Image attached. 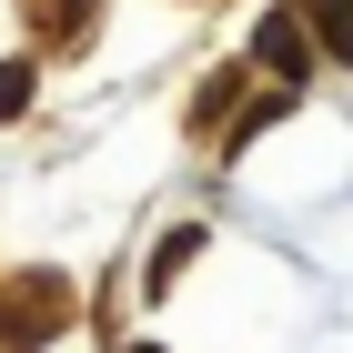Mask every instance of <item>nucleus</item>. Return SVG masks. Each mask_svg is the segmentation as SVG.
<instances>
[{"mask_svg":"<svg viewBox=\"0 0 353 353\" xmlns=\"http://www.w3.org/2000/svg\"><path fill=\"white\" fill-rule=\"evenodd\" d=\"M323 10V30H343V61H353V0H313Z\"/></svg>","mask_w":353,"mask_h":353,"instance_id":"7ed1b4c3","label":"nucleus"},{"mask_svg":"<svg viewBox=\"0 0 353 353\" xmlns=\"http://www.w3.org/2000/svg\"><path fill=\"white\" fill-rule=\"evenodd\" d=\"M30 101V71H21V61H10V71H0V121H10V111H21Z\"/></svg>","mask_w":353,"mask_h":353,"instance_id":"f03ea898","label":"nucleus"},{"mask_svg":"<svg viewBox=\"0 0 353 353\" xmlns=\"http://www.w3.org/2000/svg\"><path fill=\"white\" fill-rule=\"evenodd\" d=\"M252 51H263L272 71H283V81H303V61H313V51H303V21H293V10H272V21H263V41H252Z\"/></svg>","mask_w":353,"mask_h":353,"instance_id":"f257e3e1","label":"nucleus"}]
</instances>
